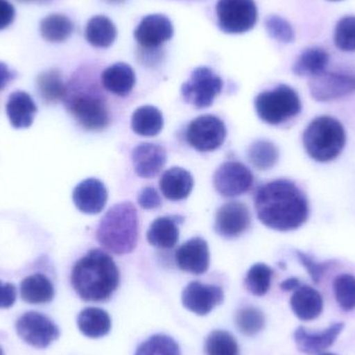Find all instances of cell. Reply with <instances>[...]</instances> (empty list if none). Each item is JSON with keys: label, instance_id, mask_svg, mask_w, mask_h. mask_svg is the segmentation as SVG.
<instances>
[{"label": "cell", "instance_id": "8992f818", "mask_svg": "<svg viewBox=\"0 0 355 355\" xmlns=\"http://www.w3.org/2000/svg\"><path fill=\"white\" fill-rule=\"evenodd\" d=\"M254 107L263 122L281 125L300 114L302 101L292 87L279 85L275 89L259 94L254 99Z\"/></svg>", "mask_w": 355, "mask_h": 355}, {"label": "cell", "instance_id": "6da1fadb", "mask_svg": "<svg viewBox=\"0 0 355 355\" xmlns=\"http://www.w3.org/2000/svg\"><path fill=\"white\" fill-rule=\"evenodd\" d=\"M254 207L259 220L269 229L279 232L297 230L310 214L306 194L287 179L275 180L261 186L254 196Z\"/></svg>", "mask_w": 355, "mask_h": 355}, {"label": "cell", "instance_id": "f1b7e54d", "mask_svg": "<svg viewBox=\"0 0 355 355\" xmlns=\"http://www.w3.org/2000/svg\"><path fill=\"white\" fill-rule=\"evenodd\" d=\"M118 35L116 25L106 16L93 17L85 27V39L96 48H108L114 43Z\"/></svg>", "mask_w": 355, "mask_h": 355}, {"label": "cell", "instance_id": "d6986e66", "mask_svg": "<svg viewBox=\"0 0 355 355\" xmlns=\"http://www.w3.org/2000/svg\"><path fill=\"white\" fill-rule=\"evenodd\" d=\"M168 154L162 146L144 143L133 149L132 162L137 176L151 179L164 168Z\"/></svg>", "mask_w": 355, "mask_h": 355}, {"label": "cell", "instance_id": "d590c367", "mask_svg": "<svg viewBox=\"0 0 355 355\" xmlns=\"http://www.w3.org/2000/svg\"><path fill=\"white\" fill-rule=\"evenodd\" d=\"M236 324L243 335L252 337L264 329L265 316L259 309L248 306L238 311Z\"/></svg>", "mask_w": 355, "mask_h": 355}, {"label": "cell", "instance_id": "3957f363", "mask_svg": "<svg viewBox=\"0 0 355 355\" xmlns=\"http://www.w3.org/2000/svg\"><path fill=\"white\" fill-rule=\"evenodd\" d=\"M139 220L137 208L130 202H119L105 213L98 225V242L114 254L133 252L139 240Z\"/></svg>", "mask_w": 355, "mask_h": 355}, {"label": "cell", "instance_id": "74e56055", "mask_svg": "<svg viewBox=\"0 0 355 355\" xmlns=\"http://www.w3.org/2000/svg\"><path fill=\"white\" fill-rule=\"evenodd\" d=\"M334 40L341 51H355V16L344 17L337 23Z\"/></svg>", "mask_w": 355, "mask_h": 355}, {"label": "cell", "instance_id": "9c48e42d", "mask_svg": "<svg viewBox=\"0 0 355 355\" xmlns=\"http://www.w3.org/2000/svg\"><path fill=\"white\" fill-rule=\"evenodd\" d=\"M227 128L225 123L212 114H205L194 119L188 125L186 139L196 151L212 152L225 143Z\"/></svg>", "mask_w": 355, "mask_h": 355}, {"label": "cell", "instance_id": "f6af8a7d", "mask_svg": "<svg viewBox=\"0 0 355 355\" xmlns=\"http://www.w3.org/2000/svg\"><path fill=\"white\" fill-rule=\"evenodd\" d=\"M300 286V279H296V277H290V279H286L281 284V289L286 292L295 291Z\"/></svg>", "mask_w": 355, "mask_h": 355}, {"label": "cell", "instance_id": "484cf974", "mask_svg": "<svg viewBox=\"0 0 355 355\" xmlns=\"http://www.w3.org/2000/svg\"><path fill=\"white\" fill-rule=\"evenodd\" d=\"M77 325L85 337L99 339L110 333L112 320L106 311L99 308H87L78 315Z\"/></svg>", "mask_w": 355, "mask_h": 355}, {"label": "cell", "instance_id": "83f0119b", "mask_svg": "<svg viewBox=\"0 0 355 355\" xmlns=\"http://www.w3.org/2000/svg\"><path fill=\"white\" fill-rule=\"evenodd\" d=\"M162 112L154 106H141L133 112L131 128L141 137H152L159 135L164 128Z\"/></svg>", "mask_w": 355, "mask_h": 355}, {"label": "cell", "instance_id": "f35d334b", "mask_svg": "<svg viewBox=\"0 0 355 355\" xmlns=\"http://www.w3.org/2000/svg\"><path fill=\"white\" fill-rule=\"evenodd\" d=\"M265 28L271 39L279 43L289 44L295 40V33L289 22L277 15H270L265 19Z\"/></svg>", "mask_w": 355, "mask_h": 355}, {"label": "cell", "instance_id": "7bdbcfd3", "mask_svg": "<svg viewBox=\"0 0 355 355\" xmlns=\"http://www.w3.org/2000/svg\"><path fill=\"white\" fill-rule=\"evenodd\" d=\"M16 10L8 0H0V31L8 28L15 20Z\"/></svg>", "mask_w": 355, "mask_h": 355}, {"label": "cell", "instance_id": "4316f807", "mask_svg": "<svg viewBox=\"0 0 355 355\" xmlns=\"http://www.w3.org/2000/svg\"><path fill=\"white\" fill-rule=\"evenodd\" d=\"M329 54L320 47H311L304 50L294 62L293 73L300 77H315L327 71Z\"/></svg>", "mask_w": 355, "mask_h": 355}, {"label": "cell", "instance_id": "f546056e", "mask_svg": "<svg viewBox=\"0 0 355 355\" xmlns=\"http://www.w3.org/2000/svg\"><path fill=\"white\" fill-rule=\"evenodd\" d=\"M37 89L45 103L55 104L64 101L67 93L62 73L58 69L44 71L37 77Z\"/></svg>", "mask_w": 355, "mask_h": 355}, {"label": "cell", "instance_id": "d6a6232c", "mask_svg": "<svg viewBox=\"0 0 355 355\" xmlns=\"http://www.w3.org/2000/svg\"><path fill=\"white\" fill-rule=\"evenodd\" d=\"M273 270L264 263L252 265L246 275L245 287L254 296H264L270 289Z\"/></svg>", "mask_w": 355, "mask_h": 355}, {"label": "cell", "instance_id": "44dd1931", "mask_svg": "<svg viewBox=\"0 0 355 355\" xmlns=\"http://www.w3.org/2000/svg\"><path fill=\"white\" fill-rule=\"evenodd\" d=\"M37 107L33 98L22 91L10 94L6 102V114L14 128L25 129L33 125Z\"/></svg>", "mask_w": 355, "mask_h": 355}, {"label": "cell", "instance_id": "8d00e7d4", "mask_svg": "<svg viewBox=\"0 0 355 355\" xmlns=\"http://www.w3.org/2000/svg\"><path fill=\"white\" fill-rule=\"evenodd\" d=\"M336 300L342 310L349 312L355 309V277L341 275L334 282Z\"/></svg>", "mask_w": 355, "mask_h": 355}, {"label": "cell", "instance_id": "4fadbf2b", "mask_svg": "<svg viewBox=\"0 0 355 355\" xmlns=\"http://www.w3.org/2000/svg\"><path fill=\"white\" fill-rule=\"evenodd\" d=\"M250 225V212L248 206L238 200L225 202L217 210L214 230L227 239L241 236Z\"/></svg>", "mask_w": 355, "mask_h": 355}, {"label": "cell", "instance_id": "277c9868", "mask_svg": "<svg viewBox=\"0 0 355 355\" xmlns=\"http://www.w3.org/2000/svg\"><path fill=\"white\" fill-rule=\"evenodd\" d=\"M64 105L87 130H103L110 123V110L97 85L78 75L67 85Z\"/></svg>", "mask_w": 355, "mask_h": 355}, {"label": "cell", "instance_id": "f907efd6", "mask_svg": "<svg viewBox=\"0 0 355 355\" xmlns=\"http://www.w3.org/2000/svg\"><path fill=\"white\" fill-rule=\"evenodd\" d=\"M329 1H342V0H329Z\"/></svg>", "mask_w": 355, "mask_h": 355}, {"label": "cell", "instance_id": "c3c4849f", "mask_svg": "<svg viewBox=\"0 0 355 355\" xmlns=\"http://www.w3.org/2000/svg\"><path fill=\"white\" fill-rule=\"evenodd\" d=\"M320 355H337V354H329V352H327V354H320Z\"/></svg>", "mask_w": 355, "mask_h": 355}, {"label": "cell", "instance_id": "8fae6325", "mask_svg": "<svg viewBox=\"0 0 355 355\" xmlns=\"http://www.w3.org/2000/svg\"><path fill=\"white\" fill-rule=\"evenodd\" d=\"M213 184L220 196L236 198L250 191L254 184V175L241 162H227L217 168Z\"/></svg>", "mask_w": 355, "mask_h": 355}, {"label": "cell", "instance_id": "ac0fdd59", "mask_svg": "<svg viewBox=\"0 0 355 355\" xmlns=\"http://www.w3.org/2000/svg\"><path fill=\"white\" fill-rule=\"evenodd\" d=\"M107 198L105 185L95 178H89L80 182L73 191L75 206L85 214H98L101 212L105 207Z\"/></svg>", "mask_w": 355, "mask_h": 355}, {"label": "cell", "instance_id": "e575fe53", "mask_svg": "<svg viewBox=\"0 0 355 355\" xmlns=\"http://www.w3.org/2000/svg\"><path fill=\"white\" fill-rule=\"evenodd\" d=\"M135 355H181V352L173 338L155 335L141 343Z\"/></svg>", "mask_w": 355, "mask_h": 355}, {"label": "cell", "instance_id": "ee69618b", "mask_svg": "<svg viewBox=\"0 0 355 355\" xmlns=\"http://www.w3.org/2000/svg\"><path fill=\"white\" fill-rule=\"evenodd\" d=\"M16 77L17 73L15 71L10 70L8 64L0 62V91L6 89V85Z\"/></svg>", "mask_w": 355, "mask_h": 355}, {"label": "cell", "instance_id": "b9f144b4", "mask_svg": "<svg viewBox=\"0 0 355 355\" xmlns=\"http://www.w3.org/2000/svg\"><path fill=\"white\" fill-rule=\"evenodd\" d=\"M16 287L10 283L0 281V309H10L16 302Z\"/></svg>", "mask_w": 355, "mask_h": 355}, {"label": "cell", "instance_id": "60d3db41", "mask_svg": "<svg viewBox=\"0 0 355 355\" xmlns=\"http://www.w3.org/2000/svg\"><path fill=\"white\" fill-rule=\"evenodd\" d=\"M137 202H139V206L145 210H153V209L159 208L162 204L159 193L152 186H148L139 192Z\"/></svg>", "mask_w": 355, "mask_h": 355}, {"label": "cell", "instance_id": "603a6c76", "mask_svg": "<svg viewBox=\"0 0 355 355\" xmlns=\"http://www.w3.org/2000/svg\"><path fill=\"white\" fill-rule=\"evenodd\" d=\"M193 184V178L188 171L175 166L164 173L160 178L159 187L168 200L178 202L189 196Z\"/></svg>", "mask_w": 355, "mask_h": 355}, {"label": "cell", "instance_id": "1f68e13d", "mask_svg": "<svg viewBox=\"0 0 355 355\" xmlns=\"http://www.w3.org/2000/svg\"><path fill=\"white\" fill-rule=\"evenodd\" d=\"M248 160L259 171L272 168L279 162V149L269 141H254L248 149Z\"/></svg>", "mask_w": 355, "mask_h": 355}, {"label": "cell", "instance_id": "ffe728a7", "mask_svg": "<svg viewBox=\"0 0 355 355\" xmlns=\"http://www.w3.org/2000/svg\"><path fill=\"white\" fill-rule=\"evenodd\" d=\"M290 306L295 316L302 321L318 318L323 311V298L321 294L311 286L300 285L294 291Z\"/></svg>", "mask_w": 355, "mask_h": 355}, {"label": "cell", "instance_id": "5b68a950", "mask_svg": "<svg viewBox=\"0 0 355 355\" xmlns=\"http://www.w3.org/2000/svg\"><path fill=\"white\" fill-rule=\"evenodd\" d=\"M302 141L306 154L313 160L322 164L333 162L345 147V129L333 116H318L306 127Z\"/></svg>", "mask_w": 355, "mask_h": 355}, {"label": "cell", "instance_id": "7c38bea8", "mask_svg": "<svg viewBox=\"0 0 355 355\" xmlns=\"http://www.w3.org/2000/svg\"><path fill=\"white\" fill-rule=\"evenodd\" d=\"M309 89L313 99L316 101H334L354 93L355 76L325 71L322 74L311 78Z\"/></svg>", "mask_w": 355, "mask_h": 355}, {"label": "cell", "instance_id": "7dc6e473", "mask_svg": "<svg viewBox=\"0 0 355 355\" xmlns=\"http://www.w3.org/2000/svg\"><path fill=\"white\" fill-rule=\"evenodd\" d=\"M105 1L108 2V3L119 4L122 3V2H124L125 0H105Z\"/></svg>", "mask_w": 355, "mask_h": 355}, {"label": "cell", "instance_id": "7402d4cb", "mask_svg": "<svg viewBox=\"0 0 355 355\" xmlns=\"http://www.w3.org/2000/svg\"><path fill=\"white\" fill-rule=\"evenodd\" d=\"M183 221L182 216L158 217L148 230V241L151 245L164 250L174 248L179 240V225Z\"/></svg>", "mask_w": 355, "mask_h": 355}, {"label": "cell", "instance_id": "bcb514c9", "mask_svg": "<svg viewBox=\"0 0 355 355\" xmlns=\"http://www.w3.org/2000/svg\"><path fill=\"white\" fill-rule=\"evenodd\" d=\"M18 2H21V3H31V2H37V3H49L52 0H17Z\"/></svg>", "mask_w": 355, "mask_h": 355}, {"label": "cell", "instance_id": "4dcf8cb0", "mask_svg": "<svg viewBox=\"0 0 355 355\" xmlns=\"http://www.w3.org/2000/svg\"><path fill=\"white\" fill-rule=\"evenodd\" d=\"M74 24L66 15L51 14L40 23V33L49 43H62L72 35Z\"/></svg>", "mask_w": 355, "mask_h": 355}, {"label": "cell", "instance_id": "d4e9b609", "mask_svg": "<svg viewBox=\"0 0 355 355\" xmlns=\"http://www.w3.org/2000/svg\"><path fill=\"white\" fill-rule=\"evenodd\" d=\"M21 298L27 304H44L54 298V287L51 281L42 273L25 277L20 284Z\"/></svg>", "mask_w": 355, "mask_h": 355}, {"label": "cell", "instance_id": "9a60e30c", "mask_svg": "<svg viewBox=\"0 0 355 355\" xmlns=\"http://www.w3.org/2000/svg\"><path fill=\"white\" fill-rule=\"evenodd\" d=\"M173 35L172 21L162 14L148 15L135 31V41L143 49H159Z\"/></svg>", "mask_w": 355, "mask_h": 355}, {"label": "cell", "instance_id": "cb8c5ba5", "mask_svg": "<svg viewBox=\"0 0 355 355\" xmlns=\"http://www.w3.org/2000/svg\"><path fill=\"white\" fill-rule=\"evenodd\" d=\"M135 81V70L125 62H116L106 68L101 74V83L104 89L121 97L128 95L132 91Z\"/></svg>", "mask_w": 355, "mask_h": 355}, {"label": "cell", "instance_id": "52a82bcc", "mask_svg": "<svg viewBox=\"0 0 355 355\" xmlns=\"http://www.w3.org/2000/svg\"><path fill=\"white\" fill-rule=\"evenodd\" d=\"M217 24L227 35H242L254 28L258 8L254 0H218Z\"/></svg>", "mask_w": 355, "mask_h": 355}, {"label": "cell", "instance_id": "ba28073f", "mask_svg": "<svg viewBox=\"0 0 355 355\" xmlns=\"http://www.w3.org/2000/svg\"><path fill=\"white\" fill-rule=\"evenodd\" d=\"M223 79L208 67H198L190 74L181 87L185 102L196 108L212 105L215 98L223 91Z\"/></svg>", "mask_w": 355, "mask_h": 355}, {"label": "cell", "instance_id": "681fc988", "mask_svg": "<svg viewBox=\"0 0 355 355\" xmlns=\"http://www.w3.org/2000/svg\"><path fill=\"white\" fill-rule=\"evenodd\" d=\"M0 355H4L3 350H2L1 347H0Z\"/></svg>", "mask_w": 355, "mask_h": 355}, {"label": "cell", "instance_id": "2e32d148", "mask_svg": "<svg viewBox=\"0 0 355 355\" xmlns=\"http://www.w3.org/2000/svg\"><path fill=\"white\" fill-rule=\"evenodd\" d=\"M343 322H337L321 331H310L300 327L294 333V340L298 350L302 354L315 355L322 354L337 341L344 329Z\"/></svg>", "mask_w": 355, "mask_h": 355}, {"label": "cell", "instance_id": "30bf717a", "mask_svg": "<svg viewBox=\"0 0 355 355\" xmlns=\"http://www.w3.org/2000/svg\"><path fill=\"white\" fill-rule=\"evenodd\" d=\"M17 335L28 345L45 349L60 337L58 325L46 315L27 312L16 322Z\"/></svg>", "mask_w": 355, "mask_h": 355}, {"label": "cell", "instance_id": "7a4b0ae2", "mask_svg": "<svg viewBox=\"0 0 355 355\" xmlns=\"http://www.w3.org/2000/svg\"><path fill=\"white\" fill-rule=\"evenodd\" d=\"M71 284L85 302H105L118 289L120 272L107 252L95 248L75 263Z\"/></svg>", "mask_w": 355, "mask_h": 355}, {"label": "cell", "instance_id": "5bb4252c", "mask_svg": "<svg viewBox=\"0 0 355 355\" xmlns=\"http://www.w3.org/2000/svg\"><path fill=\"white\" fill-rule=\"evenodd\" d=\"M223 302V291L215 285L191 282L182 292V304L190 312L206 316Z\"/></svg>", "mask_w": 355, "mask_h": 355}, {"label": "cell", "instance_id": "836d02e7", "mask_svg": "<svg viewBox=\"0 0 355 355\" xmlns=\"http://www.w3.org/2000/svg\"><path fill=\"white\" fill-rule=\"evenodd\" d=\"M207 355H239L235 338L225 331H214L208 336L205 344Z\"/></svg>", "mask_w": 355, "mask_h": 355}, {"label": "cell", "instance_id": "e0dca14e", "mask_svg": "<svg viewBox=\"0 0 355 355\" xmlns=\"http://www.w3.org/2000/svg\"><path fill=\"white\" fill-rule=\"evenodd\" d=\"M175 259L181 270L202 275L208 270L210 265L208 243L202 238H191L178 248Z\"/></svg>", "mask_w": 355, "mask_h": 355}, {"label": "cell", "instance_id": "ab89813d", "mask_svg": "<svg viewBox=\"0 0 355 355\" xmlns=\"http://www.w3.org/2000/svg\"><path fill=\"white\" fill-rule=\"evenodd\" d=\"M295 254L297 257L298 261L302 263V266L308 271L311 279H312L315 284L320 283L323 275L329 270V267L333 266L334 264V262H331V261L323 263L316 262L309 254H306V252H300V250H296Z\"/></svg>", "mask_w": 355, "mask_h": 355}]
</instances>
